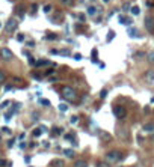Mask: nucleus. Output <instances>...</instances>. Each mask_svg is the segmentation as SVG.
Wrapping results in <instances>:
<instances>
[{"mask_svg":"<svg viewBox=\"0 0 154 167\" xmlns=\"http://www.w3.org/2000/svg\"><path fill=\"white\" fill-rule=\"evenodd\" d=\"M106 158H107L109 163H118V161L122 160V154L119 151H116V149H112V151H109L106 154Z\"/></svg>","mask_w":154,"mask_h":167,"instance_id":"1","label":"nucleus"},{"mask_svg":"<svg viewBox=\"0 0 154 167\" xmlns=\"http://www.w3.org/2000/svg\"><path fill=\"white\" fill-rule=\"evenodd\" d=\"M62 96H64L67 101H74V99L77 98V93H76V90H73L71 87H64V89H62Z\"/></svg>","mask_w":154,"mask_h":167,"instance_id":"2","label":"nucleus"},{"mask_svg":"<svg viewBox=\"0 0 154 167\" xmlns=\"http://www.w3.org/2000/svg\"><path fill=\"white\" fill-rule=\"evenodd\" d=\"M113 115H115L118 119H124V118L127 116V110H126V107H122V105H115V107H113Z\"/></svg>","mask_w":154,"mask_h":167,"instance_id":"3","label":"nucleus"},{"mask_svg":"<svg viewBox=\"0 0 154 167\" xmlns=\"http://www.w3.org/2000/svg\"><path fill=\"white\" fill-rule=\"evenodd\" d=\"M17 26H18V21H17L15 18H11V20H8V23H6V26H5V32H6V33H11L12 30L17 29Z\"/></svg>","mask_w":154,"mask_h":167,"instance_id":"4","label":"nucleus"},{"mask_svg":"<svg viewBox=\"0 0 154 167\" xmlns=\"http://www.w3.org/2000/svg\"><path fill=\"white\" fill-rule=\"evenodd\" d=\"M0 57L8 62V60H11V59L14 57V53H12L9 48H0Z\"/></svg>","mask_w":154,"mask_h":167,"instance_id":"5","label":"nucleus"},{"mask_svg":"<svg viewBox=\"0 0 154 167\" xmlns=\"http://www.w3.org/2000/svg\"><path fill=\"white\" fill-rule=\"evenodd\" d=\"M144 26H145V29L148 32H154V17H145Z\"/></svg>","mask_w":154,"mask_h":167,"instance_id":"6","label":"nucleus"},{"mask_svg":"<svg viewBox=\"0 0 154 167\" xmlns=\"http://www.w3.org/2000/svg\"><path fill=\"white\" fill-rule=\"evenodd\" d=\"M98 136H100V139H101L103 142H110V140H112V136H110L109 133L103 131V130H100V131H98Z\"/></svg>","mask_w":154,"mask_h":167,"instance_id":"7","label":"nucleus"},{"mask_svg":"<svg viewBox=\"0 0 154 167\" xmlns=\"http://www.w3.org/2000/svg\"><path fill=\"white\" fill-rule=\"evenodd\" d=\"M47 65H50V62H48L47 59H39V60L35 62V66H36V68H42V66H47Z\"/></svg>","mask_w":154,"mask_h":167,"instance_id":"8","label":"nucleus"},{"mask_svg":"<svg viewBox=\"0 0 154 167\" xmlns=\"http://www.w3.org/2000/svg\"><path fill=\"white\" fill-rule=\"evenodd\" d=\"M51 167H65V163H64L62 160H57V158H56V160L51 161Z\"/></svg>","mask_w":154,"mask_h":167,"instance_id":"9","label":"nucleus"},{"mask_svg":"<svg viewBox=\"0 0 154 167\" xmlns=\"http://www.w3.org/2000/svg\"><path fill=\"white\" fill-rule=\"evenodd\" d=\"M145 80L150 81V83L154 81V71H147V72H145Z\"/></svg>","mask_w":154,"mask_h":167,"instance_id":"10","label":"nucleus"},{"mask_svg":"<svg viewBox=\"0 0 154 167\" xmlns=\"http://www.w3.org/2000/svg\"><path fill=\"white\" fill-rule=\"evenodd\" d=\"M74 167H88V164H86L85 160H77V161L74 163Z\"/></svg>","mask_w":154,"mask_h":167,"instance_id":"11","label":"nucleus"},{"mask_svg":"<svg viewBox=\"0 0 154 167\" xmlns=\"http://www.w3.org/2000/svg\"><path fill=\"white\" fill-rule=\"evenodd\" d=\"M121 24H130L132 23V20L130 18H127V17H119V20H118Z\"/></svg>","mask_w":154,"mask_h":167,"instance_id":"12","label":"nucleus"},{"mask_svg":"<svg viewBox=\"0 0 154 167\" xmlns=\"http://www.w3.org/2000/svg\"><path fill=\"white\" fill-rule=\"evenodd\" d=\"M118 136L122 137V139H126V137H127V130H126V128H119V130H118Z\"/></svg>","mask_w":154,"mask_h":167,"instance_id":"13","label":"nucleus"},{"mask_svg":"<svg viewBox=\"0 0 154 167\" xmlns=\"http://www.w3.org/2000/svg\"><path fill=\"white\" fill-rule=\"evenodd\" d=\"M144 131H147V133H154V124L145 125V127H144Z\"/></svg>","mask_w":154,"mask_h":167,"instance_id":"14","label":"nucleus"},{"mask_svg":"<svg viewBox=\"0 0 154 167\" xmlns=\"http://www.w3.org/2000/svg\"><path fill=\"white\" fill-rule=\"evenodd\" d=\"M42 131H44V128H36V130H33V137H39V136L42 134Z\"/></svg>","mask_w":154,"mask_h":167,"instance_id":"15","label":"nucleus"},{"mask_svg":"<svg viewBox=\"0 0 154 167\" xmlns=\"http://www.w3.org/2000/svg\"><path fill=\"white\" fill-rule=\"evenodd\" d=\"M64 154H65L68 158H73V157H74V151H73V149H65Z\"/></svg>","mask_w":154,"mask_h":167,"instance_id":"16","label":"nucleus"},{"mask_svg":"<svg viewBox=\"0 0 154 167\" xmlns=\"http://www.w3.org/2000/svg\"><path fill=\"white\" fill-rule=\"evenodd\" d=\"M88 14H89V15H95V14H97V8H95V6H89V8H88Z\"/></svg>","mask_w":154,"mask_h":167,"instance_id":"17","label":"nucleus"},{"mask_svg":"<svg viewBox=\"0 0 154 167\" xmlns=\"http://www.w3.org/2000/svg\"><path fill=\"white\" fill-rule=\"evenodd\" d=\"M132 14H133V15H139V14H141V9H139L138 6H133V8H132Z\"/></svg>","mask_w":154,"mask_h":167,"instance_id":"18","label":"nucleus"},{"mask_svg":"<svg viewBox=\"0 0 154 167\" xmlns=\"http://www.w3.org/2000/svg\"><path fill=\"white\" fill-rule=\"evenodd\" d=\"M129 35H130V36H133V38L139 36V35H138V32H136V29H129Z\"/></svg>","mask_w":154,"mask_h":167,"instance_id":"19","label":"nucleus"},{"mask_svg":"<svg viewBox=\"0 0 154 167\" xmlns=\"http://www.w3.org/2000/svg\"><path fill=\"white\" fill-rule=\"evenodd\" d=\"M147 57H148V62H150V63H153V65H154V51H151V53H148V56H147Z\"/></svg>","mask_w":154,"mask_h":167,"instance_id":"20","label":"nucleus"},{"mask_svg":"<svg viewBox=\"0 0 154 167\" xmlns=\"http://www.w3.org/2000/svg\"><path fill=\"white\" fill-rule=\"evenodd\" d=\"M60 3L65 5V6H71V5L74 3V0H60Z\"/></svg>","mask_w":154,"mask_h":167,"instance_id":"21","label":"nucleus"},{"mask_svg":"<svg viewBox=\"0 0 154 167\" xmlns=\"http://www.w3.org/2000/svg\"><path fill=\"white\" fill-rule=\"evenodd\" d=\"M51 9H53V8H51V5H45V6H44V12H45V14L51 12Z\"/></svg>","mask_w":154,"mask_h":167,"instance_id":"22","label":"nucleus"},{"mask_svg":"<svg viewBox=\"0 0 154 167\" xmlns=\"http://www.w3.org/2000/svg\"><path fill=\"white\" fill-rule=\"evenodd\" d=\"M113 38H115V32H109V33H107V42L112 41Z\"/></svg>","mask_w":154,"mask_h":167,"instance_id":"23","label":"nucleus"},{"mask_svg":"<svg viewBox=\"0 0 154 167\" xmlns=\"http://www.w3.org/2000/svg\"><path fill=\"white\" fill-rule=\"evenodd\" d=\"M5 80H6V74L3 71H0V83H5Z\"/></svg>","mask_w":154,"mask_h":167,"instance_id":"24","label":"nucleus"},{"mask_svg":"<svg viewBox=\"0 0 154 167\" xmlns=\"http://www.w3.org/2000/svg\"><path fill=\"white\" fill-rule=\"evenodd\" d=\"M12 81H14V84H23V80H21V78H18V77H15Z\"/></svg>","mask_w":154,"mask_h":167,"instance_id":"25","label":"nucleus"},{"mask_svg":"<svg viewBox=\"0 0 154 167\" xmlns=\"http://www.w3.org/2000/svg\"><path fill=\"white\" fill-rule=\"evenodd\" d=\"M59 54H62V56H70V51H68V50H59Z\"/></svg>","mask_w":154,"mask_h":167,"instance_id":"26","label":"nucleus"},{"mask_svg":"<svg viewBox=\"0 0 154 167\" xmlns=\"http://www.w3.org/2000/svg\"><path fill=\"white\" fill-rule=\"evenodd\" d=\"M67 108H68V107H67L65 104H59V110H60V112H67Z\"/></svg>","mask_w":154,"mask_h":167,"instance_id":"27","label":"nucleus"},{"mask_svg":"<svg viewBox=\"0 0 154 167\" xmlns=\"http://www.w3.org/2000/svg\"><path fill=\"white\" fill-rule=\"evenodd\" d=\"M39 102H41L42 105H50V101H48V99H41Z\"/></svg>","mask_w":154,"mask_h":167,"instance_id":"28","label":"nucleus"},{"mask_svg":"<svg viewBox=\"0 0 154 167\" xmlns=\"http://www.w3.org/2000/svg\"><path fill=\"white\" fill-rule=\"evenodd\" d=\"M144 54H145V53H142V51H139V53H136V56H135V57H138V59H141V57H144Z\"/></svg>","mask_w":154,"mask_h":167,"instance_id":"29","label":"nucleus"},{"mask_svg":"<svg viewBox=\"0 0 154 167\" xmlns=\"http://www.w3.org/2000/svg\"><path fill=\"white\" fill-rule=\"evenodd\" d=\"M53 133H54V134H60V133H62V128H60V130H59V128H53Z\"/></svg>","mask_w":154,"mask_h":167,"instance_id":"30","label":"nucleus"},{"mask_svg":"<svg viewBox=\"0 0 154 167\" xmlns=\"http://www.w3.org/2000/svg\"><path fill=\"white\" fill-rule=\"evenodd\" d=\"M97 167H109V164H106V163H98Z\"/></svg>","mask_w":154,"mask_h":167,"instance_id":"31","label":"nucleus"},{"mask_svg":"<svg viewBox=\"0 0 154 167\" xmlns=\"http://www.w3.org/2000/svg\"><path fill=\"white\" fill-rule=\"evenodd\" d=\"M47 38H48V39H56V35H53V33H50V35H47Z\"/></svg>","mask_w":154,"mask_h":167,"instance_id":"32","label":"nucleus"},{"mask_svg":"<svg viewBox=\"0 0 154 167\" xmlns=\"http://www.w3.org/2000/svg\"><path fill=\"white\" fill-rule=\"evenodd\" d=\"M17 39H18V41H23V39H24V35H21V33H20V35L17 36Z\"/></svg>","mask_w":154,"mask_h":167,"instance_id":"33","label":"nucleus"},{"mask_svg":"<svg viewBox=\"0 0 154 167\" xmlns=\"http://www.w3.org/2000/svg\"><path fill=\"white\" fill-rule=\"evenodd\" d=\"M106 95H107V90H106V89H103V92H101V98H104Z\"/></svg>","mask_w":154,"mask_h":167,"instance_id":"34","label":"nucleus"},{"mask_svg":"<svg viewBox=\"0 0 154 167\" xmlns=\"http://www.w3.org/2000/svg\"><path fill=\"white\" fill-rule=\"evenodd\" d=\"M9 105V101H5L3 104H2V108H5V107H8Z\"/></svg>","mask_w":154,"mask_h":167,"instance_id":"35","label":"nucleus"},{"mask_svg":"<svg viewBox=\"0 0 154 167\" xmlns=\"http://www.w3.org/2000/svg\"><path fill=\"white\" fill-rule=\"evenodd\" d=\"M76 122H77V116H73L71 118V124H76Z\"/></svg>","mask_w":154,"mask_h":167,"instance_id":"36","label":"nucleus"},{"mask_svg":"<svg viewBox=\"0 0 154 167\" xmlns=\"http://www.w3.org/2000/svg\"><path fill=\"white\" fill-rule=\"evenodd\" d=\"M11 89H12V84H8V86L5 87V90H6V92H8V90H11Z\"/></svg>","mask_w":154,"mask_h":167,"instance_id":"37","label":"nucleus"},{"mask_svg":"<svg viewBox=\"0 0 154 167\" xmlns=\"http://www.w3.org/2000/svg\"><path fill=\"white\" fill-rule=\"evenodd\" d=\"M36 9H38V6H36V5H32V12H35Z\"/></svg>","mask_w":154,"mask_h":167,"instance_id":"38","label":"nucleus"},{"mask_svg":"<svg viewBox=\"0 0 154 167\" xmlns=\"http://www.w3.org/2000/svg\"><path fill=\"white\" fill-rule=\"evenodd\" d=\"M79 20H80V21H85L86 18H85V15H79Z\"/></svg>","mask_w":154,"mask_h":167,"instance_id":"39","label":"nucleus"},{"mask_svg":"<svg viewBox=\"0 0 154 167\" xmlns=\"http://www.w3.org/2000/svg\"><path fill=\"white\" fill-rule=\"evenodd\" d=\"M5 163H6L5 160H0V167H5Z\"/></svg>","mask_w":154,"mask_h":167,"instance_id":"40","label":"nucleus"},{"mask_svg":"<svg viewBox=\"0 0 154 167\" xmlns=\"http://www.w3.org/2000/svg\"><path fill=\"white\" fill-rule=\"evenodd\" d=\"M50 53H51V54H59V51H57V50H51Z\"/></svg>","mask_w":154,"mask_h":167,"instance_id":"41","label":"nucleus"},{"mask_svg":"<svg viewBox=\"0 0 154 167\" xmlns=\"http://www.w3.org/2000/svg\"><path fill=\"white\" fill-rule=\"evenodd\" d=\"M151 102H154V98H153V99H151Z\"/></svg>","mask_w":154,"mask_h":167,"instance_id":"42","label":"nucleus"},{"mask_svg":"<svg viewBox=\"0 0 154 167\" xmlns=\"http://www.w3.org/2000/svg\"><path fill=\"white\" fill-rule=\"evenodd\" d=\"M135 167H141V166H135Z\"/></svg>","mask_w":154,"mask_h":167,"instance_id":"43","label":"nucleus"}]
</instances>
